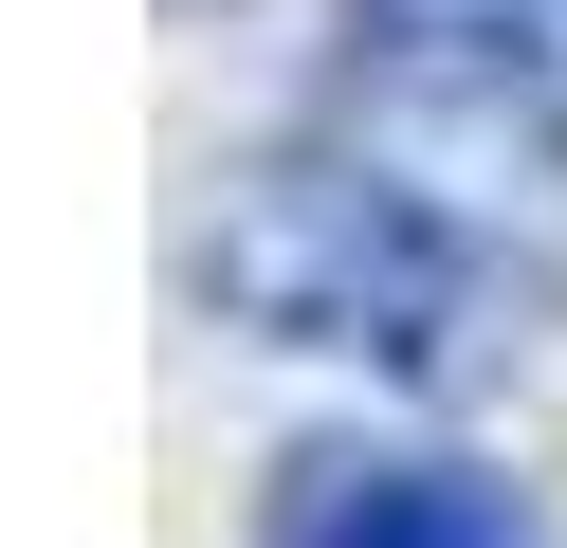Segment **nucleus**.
<instances>
[{
	"label": "nucleus",
	"mask_w": 567,
	"mask_h": 548,
	"mask_svg": "<svg viewBox=\"0 0 567 548\" xmlns=\"http://www.w3.org/2000/svg\"><path fill=\"white\" fill-rule=\"evenodd\" d=\"M367 19L440 73H494L513 110H567V0H367Z\"/></svg>",
	"instance_id": "obj_3"
},
{
	"label": "nucleus",
	"mask_w": 567,
	"mask_h": 548,
	"mask_svg": "<svg viewBox=\"0 0 567 548\" xmlns=\"http://www.w3.org/2000/svg\"><path fill=\"white\" fill-rule=\"evenodd\" d=\"M275 548H549V530L513 475H457V457H293Z\"/></svg>",
	"instance_id": "obj_2"
},
{
	"label": "nucleus",
	"mask_w": 567,
	"mask_h": 548,
	"mask_svg": "<svg viewBox=\"0 0 567 548\" xmlns=\"http://www.w3.org/2000/svg\"><path fill=\"white\" fill-rule=\"evenodd\" d=\"M220 292L275 329V348H384V365H440V311H457V238L403 201V183H348V165H275L257 201L220 219Z\"/></svg>",
	"instance_id": "obj_1"
}]
</instances>
